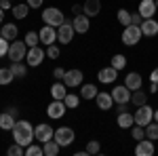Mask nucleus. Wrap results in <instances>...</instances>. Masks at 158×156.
Returning <instances> with one entry per match:
<instances>
[{
    "label": "nucleus",
    "mask_w": 158,
    "mask_h": 156,
    "mask_svg": "<svg viewBox=\"0 0 158 156\" xmlns=\"http://www.w3.org/2000/svg\"><path fill=\"white\" fill-rule=\"evenodd\" d=\"M80 11H82V4H74V6H72L74 15H80Z\"/></svg>",
    "instance_id": "nucleus-48"
},
{
    "label": "nucleus",
    "mask_w": 158,
    "mask_h": 156,
    "mask_svg": "<svg viewBox=\"0 0 158 156\" xmlns=\"http://www.w3.org/2000/svg\"><path fill=\"white\" fill-rule=\"evenodd\" d=\"M11 72L15 74V78H25L27 68L23 65V61H11Z\"/></svg>",
    "instance_id": "nucleus-29"
},
{
    "label": "nucleus",
    "mask_w": 158,
    "mask_h": 156,
    "mask_svg": "<svg viewBox=\"0 0 158 156\" xmlns=\"http://www.w3.org/2000/svg\"><path fill=\"white\" fill-rule=\"evenodd\" d=\"M0 9H2V11H6V9H13V6H11V0H0Z\"/></svg>",
    "instance_id": "nucleus-46"
},
{
    "label": "nucleus",
    "mask_w": 158,
    "mask_h": 156,
    "mask_svg": "<svg viewBox=\"0 0 158 156\" xmlns=\"http://www.w3.org/2000/svg\"><path fill=\"white\" fill-rule=\"evenodd\" d=\"M53 76H55V80H63L65 70H63V68H55V70H53Z\"/></svg>",
    "instance_id": "nucleus-43"
},
{
    "label": "nucleus",
    "mask_w": 158,
    "mask_h": 156,
    "mask_svg": "<svg viewBox=\"0 0 158 156\" xmlns=\"http://www.w3.org/2000/svg\"><path fill=\"white\" fill-rule=\"evenodd\" d=\"M68 112V106L63 99H53L49 106H47V114L49 118H63V114Z\"/></svg>",
    "instance_id": "nucleus-11"
},
{
    "label": "nucleus",
    "mask_w": 158,
    "mask_h": 156,
    "mask_svg": "<svg viewBox=\"0 0 158 156\" xmlns=\"http://www.w3.org/2000/svg\"><path fill=\"white\" fill-rule=\"evenodd\" d=\"M44 57H47V53H44V51L40 48V44H36V47H30V48H27L25 61H27V65L36 68V65H40V63L44 61Z\"/></svg>",
    "instance_id": "nucleus-10"
},
{
    "label": "nucleus",
    "mask_w": 158,
    "mask_h": 156,
    "mask_svg": "<svg viewBox=\"0 0 158 156\" xmlns=\"http://www.w3.org/2000/svg\"><path fill=\"white\" fill-rule=\"evenodd\" d=\"M116 19H118V23H122L127 27V25L133 23V13H129L127 9H120V11L116 13Z\"/></svg>",
    "instance_id": "nucleus-30"
},
{
    "label": "nucleus",
    "mask_w": 158,
    "mask_h": 156,
    "mask_svg": "<svg viewBox=\"0 0 158 156\" xmlns=\"http://www.w3.org/2000/svg\"><path fill=\"white\" fill-rule=\"evenodd\" d=\"M51 95H53V99H63V97L68 95V86H65V82H63V80H57V82L51 86Z\"/></svg>",
    "instance_id": "nucleus-24"
},
{
    "label": "nucleus",
    "mask_w": 158,
    "mask_h": 156,
    "mask_svg": "<svg viewBox=\"0 0 158 156\" xmlns=\"http://www.w3.org/2000/svg\"><path fill=\"white\" fill-rule=\"evenodd\" d=\"M2 19H4V11L0 9V23H2Z\"/></svg>",
    "instance_id": "nucleus-51"
},
{
    "label": "nucleus",
    "mask_w": 158,
    "mask_h": 156,
    "mask_svg": "<svg viewBox=\"0 0 158 156\" xmlns=\"http://www.w3.org/2000/svg\"><path fill=\"white\" fill-rule=\"evenodd\" d=\"M141 21H143V17H141L139 13H133V23L135 25H141Z\"/></svg>",
    "instance_id": "nucleus-45"
},
{
    "label": "nucleus",
    "mask_w": 158,
    "mask_h": 156,
    "mask_svg": "<svg viewBox=\"0 0 158 156\" xmlns=\"http://www.w3.org/2000/svg\"><path fill=\"white\" fill-rule=\"evenodd\" d=\"M150 80H152V82H158V68H154V70H152V74H150Z\"/></svg>",
    "instance_id": "nucleus-47"
},
{
    "label": "nucleus",
    "mask_w": 158,
    "mask_h": 156,
    "mask_svg": "<svg viewBox=\"0 0 158 156\" xmlns=\"http://www.w3.org/2000/svg\"><path fill=\"white\" fill-rule=\"evenodd\" d=\"M63 101H65L68 110H76V108H78V103H80V97L76 95V93H68V95L63 97Z\"/></svg>",
    "instance_id": "nucleus-33"
},
{
    "label": "nucleus",
    "mask_w": 158,
    "mask_h": 156,
    "mask_svg": "<svg viewBox=\"0 0 158 156\" xmlns=\"http://www.w3.org/2000/svg\"><path fill=\"white\" fill-rule=\"evenodd\" d=\"M6 112H11V114H13V116H15V118H17V114H19V110H17V108H13V106H11V108H9V110H6Z\"/></svg>",
    "instance_id": "nucleus-50"
},
{
    "label": "nucleus",
    "mask_w": 158,
    "mask_h": 156,
    "mask_svg": "<svg viewBox=\"0 0 158 156\" xmlns=\"http://www.w3.org/2000/svg\"><path fill=\"white\" fill-rule=\"evenodd\" d=\"M101 152V145H99L97 139H91L89 144H86V154H99Z\"/></svg>",
    "instance_id": "nucleus-40"
},
{
    "label": "nucleus",
    "mask_w": 158,
    "mask_h": 156,
    "mask_svg": "<svg viewBox=\"0 0 158 156\" xmlns=\"http://www.w3.org/2000/svg\"><path fill=\"white\" fill-rule=\"evenodd\" d=\"M25 44H27V47H36V44H40L38 32H27V34H25Z\"/></svg>",
    "instance_id": "nucleus-38"
},
{
    "label": "nucleus",
    "mask_w": 158,
    "mask_h": 156,
    "mask_svg": "<svg viewBox=\"0 0 158 156\" xmlns=\"http://www.w3.org/2000/svg\"><path fill=\"white\" fill-rule=\"evenodd\" d=\"M124 84L131 89V91H137V89H143V80H141V74L139 72H131L127 74V78H124Z\"/></svg>",
    "instance_id": "nucleus-19"
},
{
    "label": "nucleus",
    "mask_w": 158,
    "mask_h": 156,
    "mask_svg": "<svg viewBox=\"0 0 158 156\" xmlns=\"http://www.w3.org/2000/svg\"><path fill=\"white\" fill-rule=\"evenodd\" d=\"M124 65H127V57H124V55L118 53V55H114V57H112V68H116L118 72L124 70Z\"/></svg>",
    "instance_id": "nucleus-36"
},
{
    "label": "nucleus",
    "mask_w": 158,
    "mask_h": 156,
    "mask_svg": "<svg viewBox=\"0 0 158 156\" xmlns=\"http://www.w3.org/2000/svg\"><path fill=\"white\" fill-rule=\"evenodd\" d=\"M156 11H158V0H156Z\"/></svg>",
    "instance_id": "nucleus-54"
},
{
    "label": "nucleus",
    "mask_w": 158,
    "mask_h": 156,
    "mask_svg": "<svg viewBox=\"0 0 158 156\" xmlns=\"http://www.w3.org/2000/svg\"><path fill=\"white\" fill-rule=\"evenodd\" d=\"M141 34L148 36V38L156 36L158 34V21H154L152 17H150V19H143V21H141Z\"/></svg>",
    "instance_id": "nucleus-20"
},
{
    "label": "nucleus",
    "mask_w": 158,
    "mask_h": 156,
    "mask_svg": "<svg viewBox=\"0 0 158 156\" xmlns=\"http://www.w3.org/2000/svg\"><path fill=\"white\" fill-rule=\"evenodd\" d=\"M150 91H152V93H158V82H152V84H150Z\"/></svg>",
    "instance_id": "nucleus-49"
},
{
    "label": "nucleus",
    "mask_w": 158,
    "mask_h": 156,
    "mask_svg": "<svg viewBox=\"0 0 158 156\" xmlns=\"http://www.w3.org/2000/svg\"><path fill=\"white\" fill-rule=\"evenodd\" d=\"M15 122H17V118L13 116L11 112H2V114H0V129H2V131H13Z\"/></svg>",
    "instance_id": "nucleus-23"
},
{
    "label": "nucleus",
    "mask_w": 158,
    "mask_h": 156,
    "mask_svg": "<svg viewBox=\"0 0 158 156\" xmlns=\"http://www.w3.org/2000/svg\"><path fill=\"white\" fill-rule=\"evenodd\" d=\"M53 139L61 145V148H65V145H72L74 139H76V133H74L72 127H59L55 135H53Z\"/></svg>",
    "instance_id": "nucleus-4"
},
{
    "label": "nucleus",
    "mask_w": 158,
    "mask_h": 156,
    "mask_svg": "<svg viewBox=\"0 0 158 156\" xmlns=\"http://www.w3.org/2000/svg\"><path fill=\"white\" fill-rule=\"evenodd\" d=\"M137 13H139L143 19L154 17V13H156V0H141L139 6H137Z\"/></svg>",
    "instance_id": "nucleus-15"
},
{
    "label": "nucleus",
    "mask_w": 158,
    "mask_h": 156,
    "mask_svg": "<svg viewBox=\"0 0 158 156\" xmlns=\"http://www.w3.org/2000/svg\"><path fill=\"white\" fill-rule=\"evenodd\" d=\"M44 150H42V144H30L25 148V156H42Z\"/></svg>",
    "instance_id": "nucleus-34"
},
{
    "label": "nucleus",
    "mask_w": 158,
    "mask_h": 156,
    "mask_svg": "<svg viewBox=\"0 0 158 156\" xmlns=\"http://www.w3.org/2000/svg\"><path fill=\"white\" fill-rule=\"evenodd\" d=\"M131 101H133L137 108H139V106H143V103H148L146 91H143V89H137V91H133V95H131Z\"/></svg>",
    "instance_id": "nucleus-31"
},
{
    "label": "nucleus",
    "mask_w": 158,
    "mask_h": 156,
    "mask_svg": "<svg viewBox=\"0 0 158 156\" xmlns=\"http://www.w3.org/2000/svg\"><path fill=\"white\" fill-rule=\"evenodd\" d=\"M82 78H85V74L80 72V70H65L63 82H65L68 89H76V86H80V84H82Z\"/></svg>",
    "instance_id": "nucleus-12"
},
{
    "label": "nucleus",
    "mask_w": 158,
    "mask_h": 156,
    "mask_svg": "<svg viewBox=\"0 0 158 156\" xmlns=\"http://www.w3.org/2000/svg\"><path fill=\"white\" fill-rule=\"evenodd\" d=\"M146 137L148 139H152V141H158V122H150V124H146Z\"/></svg>",
    "instance_id": "nucleus-35"
},
{
    "label": "nucleus",
    "mask_w": 158,
    "mask_h": 156,
    "mask_svg": "<svg viewBox=\"0 0 158 156\" xmlns=\"http://www.w3.org/2000/svg\"><path fill=\"white\" fill-rule=\"evenodd\" d=\"M97 86H95V84H80V97H82V99H89V101H91V99H95V97H97Z\"/></svg>",
    "instance_id": "nucleus-25"
},
{
    "label": "nucleus",
    "mask_w": 158,
    "mask_h": 156,
    "mask_svg": "<svg viewBox=\"0 0 158 156\" xmlns=\"http://www.w3.org/2000/svg\"><path fill=\"white\" fill-rule=\"evenodd\" d=\"M42 21H44L47 25L59 27V25L65 21V17H63V13H61L57 6H49V9H44V11H42Z\"/></svg>",
    "instance_id": "nucleus-3"
},
{
    "label": "nucleus",
    "mask_w": 158,
    "mask_h": 156,
    "mask_svg": "<svg viewBox=\"0 0 158 156\" xmlns=\"http://www.w3.org/2000/svg\"><path fill=\"white\" fill-rule=\"evenodd\" d=\"M13 80H15V74L11 72V68H0V84L6 86V84H11Z\"/></svg>",
    "instance_id": "nucleus-32"
},
{
    "label": "nucleus",
    "mask_w": 158,
    "mask_h": 156,
    "mask_svg": "<svg viewBox=\"0 0 158 156\" xmlns=\"http://www.w3.org/2000/svg\"><path fill=\"white\" fill-rule=\"evenodd\" d=\"M27 13H30V4H27V2H21V4H15V6H13V17H15V19H25V17H27Z\"/></svg>",
    "instance_id": "nucleus-28"
},
{
    "label": "nucleus",
    "mask_w": 158,
    "mask_h": 156,
    "mask_svg": "<svg viewBox=\"0 0 158 156\" xmlns=\"http://www.w3.org/2000/svg\"><path fill=\"white\" fill-rule=\"evenodd\" d=\"M6 154L9 156H25V148L19 145V144H13V145L6 148Z\"/></svg>",
    "instance_id": "nucleus-37"
},
{
    "label": "nucleus",
    "mask_w": 158,
    "mask_h": 156,
    "mask_svg": "<svg viewBox=\"0 0 158 156\" xmlns=\"http://www.w3.org/2000/svg\"><path fill=\"white\" fill-rule=\"evenodd\" d=\"M116 122H118V127H120V129H131V127L135 124V116H133V114H129L127 110H122V112H118Z\"/></svg>",
    "instance_id": "nucleus-22"
},
{
    "label": "nucleus",
    "mask_w": 158,
    "mask_h": 156,
    "mask_svg": "<svg viewBox=\"0 0 158 156\" xmlns=\"http://www.w3.org/2000/svg\"><path fill=\"white\" fill-rule=\"evenodd\" d=\"M0 36H2V25H0Z\"/></svg>",
    "instance_id": "nucleus-53"
},
{
    "label": "nucleus",
    "mask_w": 158,
    "mask_h": 156,
    "mask_svg": "<svg viewBox=\"0 0 158 156\" xmlns=\"http://www.w3.org/2000/svg\"><path fill=\"white\" fill-rule=\"evenodd\" d=\"M38 36H40V44H55V40H57V30L53 27V25H47L44 27H40V32H38Z\"/></svg>",
    "instance_id": "nucleus-13"
},
{
    "label": "nucleus",
    "mask_w": 158,
    "mask_h": 156,
    "mask_svg": "<svg viewBox=\"0 0 158 156\" xmlns=\"http://www.w3.org/2000/svg\"><path fill=\"white\" fill-rule=\"evenodd\" d=\"M95 101H97L99 110H110L114 106V97H112V93H108V91H99L97 97H95Z\"/></svg>",
    "instance_id": "nucleus-18"
},
{
    "label": "nucleus",
    "mask_w": 158,
    "mask_h": 156,
    "mask_svg": "<svg viewBox=\"0 0 158 156\" xmlns=\"http://www.w3.org/2000/svg\"><path fill=\"white\" fill-rule=\"evenodd\" d=\"M25 2H27V4H30V9H40V6H42V2H44V0H25Z\"/></svg>",
    "instance_id": "nucleus-44"
},
{
    "label": "nucleus",
    "mask_w": 158,
    "mask_h": 156,
    "mask_svg": "<svg viewBox=\"0 0 158 156\" xmlns=\"http://www.w3.org/2000/svg\"><path fill=\"white\" fill-rule=\"evenodd\" d=\"M110 93H112V97H114V103H118V106H127V103L131 101V95H133V91H131L127 84L114 86Z\"/></svg>",
    "instance_id": "nucleus-6"
},
{
    "label": "nucleus",
    "mask_w": 158,
    "mask_h": 156,
    "mask_svg": "<svg viewBox=\"0 0 158 156\" xmlns=\"http://www.w3.org/2000/svg\"><path fill=\"white\" fill-rule=\"evenodd\" d=\"M131 135H133V139H135V141H141V139L146 137V127H141V124L133 127V129H131Z\"/></svg>",
    "instance_id": "nucleus-39"
},
{
    "label": "nucleus",
    "mask_w": 158,
    "mask_h": 156,
    "mask_svg": "<svg viewBox=\"0 0 158 156\" xmlns=\"http://www.w3.org/2000/svg\"><path fill=\"white\" fill-rule=\"evenodd\" d=\"M11 133H13V141L23 145V148H27V145L34 141V127L27 120H17Z\"/></svg>",
    "instance_id": "nucleus-1"
},
{
    "label": "nucleus",
    "mask_w": 158,
    "mask_h": 156,
    "mask_svg": "<svg viewBox=\"0 0 158 156\" xmlns=\"http://www.w3.org/2000/svg\"><path fill=\"white\" fill-rule=\"evenodd\" d=\"M59 47H57V44H49V47H47V57H51V59H57V57H59Z\"/></svg>",
    "instance_id": "nucleus-41"
},
{
    "label": "nucleus",
    "mask_w": 158,
    "mask_h": 156,
    "mask_svg": "<svg viewBox=\"0 0 158 156\" xmlns=\"http://www.w3.org/2000/svg\"><path fill=\"white\" fill-rule=\"evenodd\" d=\"M42 150H44V156H57L61 150V145L55 141V139H49V141H44L42 144Z\"/></svg>",
    "instance_id": "nucleus-26"
},
{
    "label": "nucleus",
    "mask_w": 158,
    "mask_h": 156,
    "mask_svg": "<svg viewBox=\"0 0 158 156\" xmlns=\"http://www.w3.org/2000/svg\"><path fill=\"white\" fill-rule=\"evenodd\" d=\"M141 25H135V23H131V25H127L124 30H122V42L127 44V47H135L139 40H141Z\"/></svg>",
    "instance_id": "nucleus-2"
},
{
    "label": "nucleus",
    "mask_w": 158,
    "mask_h": 156,
    "mask_svg": "<svg viewBox=\"0 0 158 156\" xmlns=\"http://www.w3.org/2000/svg\"><path fill=\"white\" fill-rule=\"evenodd\" d=\"M99 11H101V2L99 0H85L82 13H85L86 17H95V15H99Z\"/></svg>",
    "instance_id": "nucleus-21"
},
{
    "label": "nucleus",
    "mask_w": 158,
    "mask_h": 156,
    "mask_svg": "<svg viewBox=\"0 0 158 156\" xmlns=\"http://www.w3.org/2000/svg\"><path fill=\"white\" fill-rule=\"evenodd\" d=\"M9 47H11L9 40L0 36V57H6V55H9Z\"/></svg>",
    "instance_id": "nucleus-42"
},
{
    "label": "nucleus",
    "mask_w": 158,
    "mask_h": 156,
    "mask_svg": "<svg viewBox=\"0 0 158 156\" xmlns=\"http://www.w3.org/2000/svg\"><path fill=\"white\" fill-rule=\"evenodd\" d=\"M72 23H74L76 34H86L89 27H91V17H86L85 13H80V15H76V17L72 19Z\"/></svg>",
    "instance_id": "nucleus-14"
},
{
    "label": "nucleus",
    "mask_w": 158,
    "mask_h": 156,
    "mask_svg": "<svg viewBox=\"0 0 158 156\" xmlns=\"http://www.w3.org/2000/svg\"><path fill=\"white\" fill-rule=\"evenodd\" d=\"M74 23L72 21H63V23L57 27V40H59L61 44H70L74 40Z\"/></svg>",
    "instance_id": "nucleus-7"
},
{
    "label": "nucleus",
    "mask_w": 158,
    "mask_h": 156,
    "mask_svg": "<svg viewBox=\"0 0 158 156\" xmlns=\"http://www.w3.org/2000/svg\"><path fill=\"white\" fill-rule=\"evenodd\" d=\"M53 135H55V131H53V127L47 124V122H40V124L34 127V139H36L38 144H44V141L53 139Z\"/></svg>",
    "instance_id": "nucleus-8"
},
{
    "label": "nucleus",
    "mask_w": 158,
    "mask_h": 156,
    "mask_svg": "<svg viewBox=\"0 0 158 156\" xmlns=\"http://www.w3.org/2000/svg\"><path fill=\"white\" fill-rule=\"evenodd\" d=\"M19 34V30H17V25L15 23H4L2 25V38H6V40H15Z\"/></svg>",
    "instance_id": "nucleus-27"
},
{
    "label": "nucleus",
    "mask_w": 158,
    "mask_h": 156,
    "mask_svg": "<svg viewBox=\"0 0 158 156\" xmlns=\"http://www.w3.org/2000/svg\"><path fill=\"white\" fill-rule=\"evenodd\" d=\"M116 78H118V70L112 68V65H110V68H101V70L97 72V80L103 82V84H112Z\"/></svg>",
    "instance_id": "nucleus-16"
},
{
    "label": "nucleus",
    "mask_w": 158,
    "mask_h": 156,
    "mask_svg": "<svg viewBox=\"0 0 158 156\" xmlns=\"http://www.w3.org/2000/svg\"><path fill=\"white\" fill-rule=\"evenodd\" d=\"M133 116H135V124L146 127V124H150L152 118H154V110L150 108L148 103H143V106H139V108H137V112H135Z\"/></svg>",
    "instance_id": "nucleus-9"
},
{
    "label": "nucleus",
    "mask_w": 158,
    "mask_h": 156,
    "mask_svg": "<svg viewBox=\"0 0 158 156\" xmlns=\"http://www.w3.org/2000/svg\"><path fill=\"white\" fill-rule=\"evenodd\" d=\"M154 120H156V122H158V110H156V112H154Z\"/></svg>",
    "instance_id": "nucleus-52"
},
{
    "label": "nucleus",
    "mask_w": 158,
    "mask_h": 156,
    "mask_svg": "<svg viewBox=\"0 0 158 156\" xmlns=\"http://www.w3.org/2000/svg\"><path fill=\"white\" fill-rule=\"evenodd\" d=\"M27 44L25 40H13L11 47H9V59L11 61H23L25 55H27Z\"/></svg>",
    "instance_id": "nucleus-5"
},
{
    "label": "nucleus",
    "mask_w": 158,
    "mask_h": 156,
    "mask_svg": "<svg viewBox=\"0 0 158 156\" xmlns=\"http://www.w3.org/2000/svg\"><path fill=\"white\" fill-rule=\"evenodd\" d=\"M135 154L137 156H152L154 154V141L143 137L141 141H137V145H135Z\"/></svg>",
    "instance_id": "nucleus-17"
}]
</instances>
